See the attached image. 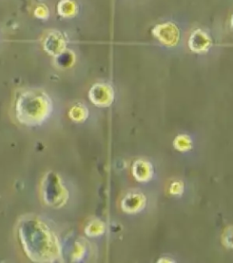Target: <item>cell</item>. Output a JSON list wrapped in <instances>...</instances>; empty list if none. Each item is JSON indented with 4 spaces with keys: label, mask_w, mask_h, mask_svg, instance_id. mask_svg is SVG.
<instances>
[{
    "label": "cell",
    "mask_w": 233,
    "mask_h": 263,
    "mask_svg": "<svg viewBox=\"0 0 233 263\" xmlns=\"http://www.w3.org/2000/svg\"><path fill=\"white\" fill-rule=\"evenodd\" d=\"M153 36L165 46L173 47L180 41V30L176 25L172 22H166L157 25L152 29Z\"/></svg>",
    "instance_id": "1"
},
{
    "label": "cell",
    "mask_w": 233,
    "mask_h": 263,
    "mask_svg": "<svg viewBox=\"0 0 233 263\" xmlns=\"http://www.w3.org/2000/svg\"><path fill=\"white\" fill-rule=\"evenodd\" d=\"M211 40L207 33L201 29L194 30L189 40H188V47L196 53H203L207 52L211 46Z\"/></svg>",
    "instance_id": "2"
},
{
    "label": "cell",
    "mask_w": 233,
    "mask_h": 263,
    "mask_svg": "<svg viewBox=\"0 0 233 263\" xmlns=\"http://www.w3.org/2000/svg\"><path fill=\"white\" fill-rule=\"evenodd\" d=\"M90 98L95 103L107 106L113 101L114 92L107 84H96L90 90Z\"/></svg>",
    "instance_id": "3"
},
{
    "label": "cell",
    "mask_w": 233,
    "mask_h": 263,
    "mask_svg": "<svg viewBox=\"0 0 233 263\" xmlns=\"http://www.w3.org/2000/svg\"><path fill=\"white\" fill-rule=\"evenodd\" d=\"M146 200L140 193H131L123 199L122 209L129 213H135L143 209Z\"/></svg>",
    "instance_id": "4"
},
{
    "label": "cell",
    "mask_w": 233,
    "mask_h": 263,
    "mask_svg": "<svg viewBox=\"0 0 233 263\" xmlns=\"http://www.w3.org/2000/svg\"><path fill=\"white\" fill-rule=\"evenodd\" d=\"M153 169L147 161L139 160L133 165V175L139 182L149 181L152 177Z\"/></svg>",
    "instance_id": "5"
},
{
    "label": "cell",
    "mask_w": 233,
    "mask_h": 263,
    "mask_svg": "<svg viewBox=\"0 0 233 263\" xmlns=\"http://www.w3.org/2000/svg\"><path fill=\"white\" fill-rule=\"evenodd\" d=\"M57 12L65 17L75 16L77 13V6L71 0H62L57 6Z\"/></svg>",
    "instance_id": "6"
},
{
    "label": "cell",
    "mask_w": 233,
    "mask_h": 263,
    "mask_svg": "<svg viewBox=\"0 0 233 263\" xmlns=\"http://www.w3.org/2000/svg\"><path fill=\"white\" fill-rule=\"evenodd\" d=\"M174 146L180 152H187L193 147V141L190 137L186 135H180L177 136L174 141Z\"/></svg>",
    "instance_id": "7"
},
{
    "label": "cell",
    "mask_w": 233,
    "mask_h": 263,
    "mask_svg": "<svg viewBox=\"0 0 233 263\" xmlns=\"http://www.w3.org/2000/svg\"><path fill=\"white\" fill-rule=\"evenodd\" d=\"M171 192L173 195H180L183 192V185L181 182H174L171 185Z\"/></svg>",
    "instance_id": "8"
},
{
    "label": "cell",
    "mask_w": 233,
    "mask_h": 263,
    "mask_svg": "<svg viewBox=\"0 0 233 263\" xmlns=\"http://www.w3.org/2000/svg\"><path fill=\"white\" fill-rule=\"evenodd\" d=\"M35 14H36V16H38V17L44 18V17H47L48 15H49V11H48V9L46 8V7H38V8L36 9Z\"/></svg>",
    "instance_id": "9"
},
{
    "label": "cell",
    "mask_w": 233,
    "mask_h": 263,
    "mask_svg": "<svg viewBox=\"0 0 233 263\" xmlns=\"http://www.w3.org/2000/svg\"><path fill=\"white\" fill-rule=\"evenodd\" d=\"M224 242L229 247L233 248V230H229V234H226Z\"/></svg>",
    "instance_id": "10"
},
{
    "label": "cell",
    "mask_w": 233,
    "mask_h": 263,
    "mask_svg": "<svg viewBox=\"0 0 233 263\" xmlns=\"http://www.w3.org/2000/svg\"><path fill=\"white\" fill-rule=\"evenodd\" d=\"M230 26H231V28L233 29V15L231 16V20H230Z\"/></svg>",
    "instance_id": "11"
}]
</instances>
